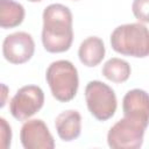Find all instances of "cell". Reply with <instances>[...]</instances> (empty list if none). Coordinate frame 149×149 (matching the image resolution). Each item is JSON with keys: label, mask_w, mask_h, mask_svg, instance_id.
Instances as JSON below:
<instances>
[{"label": "cell", "mask_w": 149, "mask_h": 149, "mask_svg": "<svg viewBox=\"0 0 149 149\" xmlns=\"http://www.w3.org/2000/svg\"><path fill=\"white\" fill-rule=\"evenodd\" d=\"M123 115L136 120L146 127L149 125V93L143 90L134 88L128 91L122 100Z\"/></svg>", "instance_id": "9c48e42d"}, {"label": "cell", "mask_w": 149, "mask_h": 149, "mask_svg": "<svg viewBox=\"0 0 149 149\" xmlns=\"http://www.w3.org/2000/svg\"><path fill=\"white\" fill-rule=\"evenodd\" d=\"M24 8L14 0H0V26L3 29L14 28L22 23Z\"/></svg>", "instance_id": "7c38bea8"}, {"label": "cell", "mask_w": 149, "mask_h": 149, "mask_svg": "<svg viewBox=\"0 0 149 149\" xmlns=\"http://www.w3.org/2000/svg\"><path fill=\"white\" fill-rule=\"evenodd\" d=\"M2 88H3V92H2V93H3V98H2V101H1V105H0L1 107H3V106H5V97H6V91H7L6 85H3V84H2Z\"/></svg>", "instance_id": "2e32d148"}, {"label": "cell", "mask_w": 149, "mask_h": 149, "mask_svg": "<svg viewBox=\"0 0 149 149\" xmlns=\"http://www.w3.org/2000/svg\"><path fill=\"white\" fill-rule=\"evenodd\" d=\"M101 72L111 81L123 83L130 76V65L121 58L113 57L104 64Z\"/></svg>", "instance_id": "4fadbf2b"}, {"label": "cell", "mask_w": 149, "mask_h": 149, "mask_svg": "<svg viewBox=\"0 0 149 149\" xmlns=\"http://www.w3.org/2000/svg\"><path fill=\"white\" fill-rule=\"evenodd\" d=\"M55 127L58 136L66 142L73 141L81 132V116L79 112L69 109L62 112L55 120Z\"/></svg>", "instance_id": "30bf717a"}, {"label": "cell", "mask_w": 149, "mask_h": 149, "mask_svg": "<svg viewBox=\"0 0 149 149\" xmlns=\"http://www.w3.org/2000/svg\"><path fill=\"white\" fill-rule=\"evenodd\" d=\"M44 104V93L36 85L22 86L9 102L10 114L20 121L27 120L37 113Z\"/></svg>", "instance_id": "8992f818"}, {"label": "cell", "mask_w": 149, "mask_h": 149, "mask_svg": "<svg viewBox=\"0 0 149 149\" xmlns=\"http://www.w3.org/2000/svg\"><path fill=\"white\" fill-rule=\"evenodd\" d=\"M12 140V129L7 121L1 118L0 119V147L2 149H7L10 146Z\"/></svg>", "instance_id": "9a60e30c"}, {"label": "cell", "mask_w": 149, "mask_h": 149, "mask_svg": "<svg viewBox=\"0 0 149 149\" xmlns=\"http://www.w3.org/2000/svg\"><path fill=\"white\" fill-rule=\"evenodd\" d=\"M114 51L143 58L149 56V29L142 23H127L116 27L111 35Z\"/></svg>", "instance_id": "7a4b0ae2"}, {"label": "cell", "mask_w": 149, "mask_h": 149, "mask_svg": "<svg viewBox=\"0 0 149 149\" xmlns=\"http://www.w3.org/2000/svg\"><path fill=\"white\" fill-rule=\"evenodd\" d=\"M73 40L72 13L62 3L49 5L43 12L42 43L48 52L57 54L70 49Z\"/></svg>", "instance_id": "6da1fadb"}, {"label": "cell", "mask_w": 149, "mask_h": 149, "mask_svg": "<svg viewBox=\"0 0 149 149\" xmlns=\"http://www.w3.org/2000/svg\"><path fill=\"white\" fill-rule=\"evenodd\" d=\"M20 140L24 149H54L55 141L47 125L41 119L28 120L20 132Z\"/></svg>", "instance_id": "ba28073f"}, {"label": "cell", "mask_w": 149, "mask_h": 149, "mask_svg": "<svg viewBox=\"0 0 149 149\" xmlns=\"http://www.w3.org/2000/svg\"><path fill=\"white\" fill-rule=\"evenodd\" d=\"M35 51V43L30 34L24 31L13 33L3 40V57L12 64H23L28 62Z\"/></svg>", "instance_id": "52a82bcc"}, {"label": "cell", "mask_w": 149, "mask_h": 149, "mask_svg": "<svg viewBox=\"0 0 149 149\" xmlns=\"http://www.w3.org/2000/svg\"><path fill=\"white\" fill-rule=\"evenodd\" d=\"M146 129L147 127L143 123L123 116L111 127L107 134V143L114 149H137L143 143Z\"/></svg>", "instance_id": "5b68a950"}, {"label": "cell", "mask_w": 149, "mask_h": 149, "mask_svg": "<svg viewBox=\"0 0 149 149\" xmlns=\"http://www.w3.org/2000/svg\"><path fill=\"white\" fill-rule=\"evenodd\" d=\"M78 56L80 62L88 68L98 65L105 57V45L102 40L97 36L87 37L80 43Z\"/></svg>", "instance_id": "8fae6325"}, {"label": "cell", "mask_w": 149, "mask_h": 149, "mask_svg": "<svg viewBox=\"0 0 149 149\" xmlns=\"http://www.w3.org/2000/svg\"><path fill=\"white\" fill-rule=\"evenodd\" d=\"M132 10L140 22L149 23V0H134Z\"/></svg>", "instance_id": "5bb4252c"}, {"label": "cell", "mask_w": 149, "mask_h": 149, "mask_svg": "<svg viewBox=\"0 0 149 149\" xmlns=\"http://www.w3.org/2000/svg\"><path fill=\"white\" fill-rule=\"evenodd\" d=\"M28 1H30V2H38V1H42V0H28Z\"/></svg>", "instance_id": "e0dca14e"}, {"label": "cell", "mask_w": 149, "mask_h": 149, "mask_svg": "<svg viewBox=\"0 0 149 149\" xmlns=\"http://www.w3.org/2000/svg\"><path fill=\"white\" fill-rule=\"evenodd\" d=\"M85 99L90 113L99 121L111 119L116 111L114 91L100 80H92L85 87Z\"/></svg>", "instance_id": "277c9868"}, {"label": "cell", "mask_w": 149, "mask_h": 149, "mask_svg": "<svg viewBox=\"0 0 149 149\" xmlns=\"http://www.w3.org/2000/svg\"><path fill=\"white\" fill-rule=\"evenodd\" d=\"M45 78L56 100L66 102L74 98L79 79L78 71L70 61L61 59L52 62L47 69Z\"/></svg>", "instance_id": "3957f363"}]
</instances>
